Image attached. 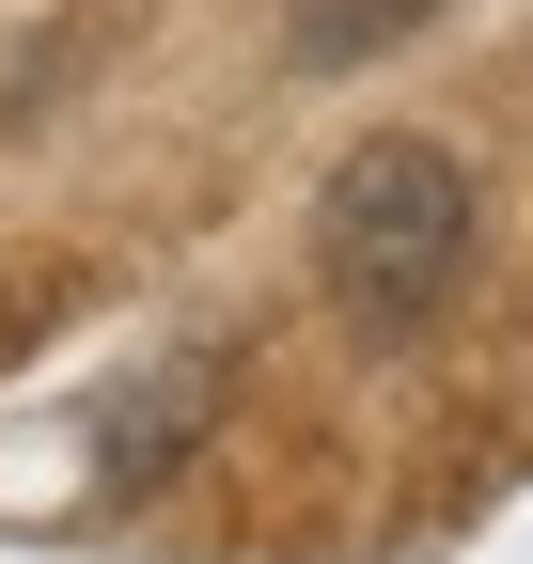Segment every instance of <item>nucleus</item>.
<instances>
[{
  "instance_id": "4",
  "label": "nucleus",
  "mask_w": 533,
  "mask_h": 564,
  "mask_svg": "<svg viewBox=\"0 0 533 564\" xmlns=\"http://www.w3.org/2000/svg\"><path fill=\"white\" fill-rule=\"evenodd\" d=\"M32 314H47V282H0V345H17V329H32Z\"/></svg>"
},
{
  "instance_id": "1",
  "label": "nucleus",
  "mask_w": 533,
  "mask_h": 564,
  "mask_svg": "<svg viewBox=\"0 0 533 564\" xmlns=\"http://www.w3.org/2000/svg\"><path fill=\"white\" fill-rule=\"evenodd\" d=\"M314 282H329L346 329L409 345L455 282H471V173H455V141H424V126L346 141L329 188H314Z\"/></svg>"
},
{
  "instance_id": "2",
  "label": "nucleus",
  "mask_w": 533,
  "mask_h": 564,
  "mask_svg": "<svg viewBox=\"0 0 533 564\" xmlns=\"http://www.w3.org/2000/svg\"><path fill=\"white\" fill-rule=\"evenodd\" d=\"M205 408H220V361L188 345L157 392H126V408H110V486H157V470L188 455V423H205Z\"/></svg>"
},
{
  "instance_id": "3",
  "label": "nucleus",
  "mask_w": 533,
  "mask_h": 564,
  "mask_svg": "<svg viewBox=\"0 0 533 564\" xmlns=\"http://www.w3.org/2000/svg\"><path fill=\"white\" fill-rule=\"evenodd\" d=\"M424 17H439V0H283V63L329 79V63H377L392 32H424Z\"/></svg>"
}]
</instances>
